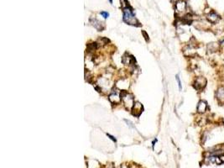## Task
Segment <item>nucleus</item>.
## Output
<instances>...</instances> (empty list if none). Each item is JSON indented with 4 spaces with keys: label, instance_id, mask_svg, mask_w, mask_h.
Returning a JSON list of instances; mask_svg holds the SVG:
<instances>
[{
    "label": "nucleus",
    "instance_id": "20e7f679",
    "mask_svg": "<svg viewBox=\"0 0 224 168\" xmlns=\"http://www.w3.org/2000/svg\"><path fill=\"white\" fill-rule=\"evenodd\" d=\"M207 85V79L204 77H197L194 81V87L197 90H202Z\"/></svg>",
    "mask_w": 224,
    "mask_h": 168
},
{
    "label": "nucleus",
    "instance_id": "f257e3e1",
    "mask_svg": "<svg viewBox=\"0 0 224 168\" xmlns=\"http://www.w3.org/2000/svg\"><path fill=\"white\" fill-rule=\"evenodd\" d=\"M123 21L130 25H138V21L129 7L123 8Z\"/></svg>",
    "mask_w": 224,
    "mask_h": 168
},
{
    "label": "nucleus",
    "instance_id": "2eb2a0df",
    "mask_svg": "<svg viewBox=\"0 0 224 168\" xmlns=\"http://www.w3.org/2000/svg\"><path fill=\"white\" fill-rule=\"evenodd\" d=\"M124 121H125L126 123L128 124V125H129V127H130V128H132V129H134V125H133V123H132V122H130L129 120H127V119H125Z\"/></svg>",
    "mask_w": 224,
    "mask_h": 168
},
{
    "label": "nucleus",
    "instance_id": "9d476101",
    "mask_svg": "<svg viewBox=\"0 0 224 168\" xmlns=\"http://www.w3.org/2000/svg\"><path fill=\"white\" fill-rule=\"evenodd\" d=\"M221 49V46L216 42H212L207 45V51L210 53H215Z\"/></svg>",
    "mask_w": 224,
    "mask_h": 168
},
{
    "label": "nucleus",
    "instance_id": "ddd939ff",
    "mask_svg": "<svg viewBox=\"0 0 224 168\" xmlns=\"http://www.w3.org/2000/svg\"><path fill=\"white\" fill-rule=\"evenodd\" d=\"M176 79L177 83H178L179 89H180V91H181V89H182V86H181V79H180V77H179L178 75H176Z\"/></svg>",
    "mask_w": 224,
    "mask_h": 168
},
{
    "label": "nucleus",
    "instance_id": "7ed1b4c3",
    "mask_svg": "<svg viewBox=\"0 0 224 168\" xmlns=\"http://www.w3.org/2000/svg\"><path fill=\"white\" fill-rule=\"evenodd\" d=\"M121 91L119 89H114L111 92L110 95H109V100L111 103H113L114 104L119 103L121 100H122V95H121Z\"/></svg>",
    "mask_w": 224,
    "mask_h": 168
},
{
    "label": "nucleus",
    "instance_id": "39448f33",
    "mask_svg": "<svg viewBox=\"0 0 224 168\" xmlns=\"http://www.w3.org/2000/svg\"><path fill=\"white\" fill-rule=\"evenodd\" d=\"M176 11L177 14H184L186 11V8H187V4L185 3V1L183 0H179L178 2L176 3Z\"/></svg>",
    "mask_w": 224,
    "mask_h": 168
},
{
    "label": "nucleus",
    "instance_id": "6e6552de",
    "mask_svg": "<svg viewBox=\"0 0 224 168\" xmlns=\"http://www.w3.org/2000/svg\"><path fill=\"white\" fill-rule=\"evenodd\" d=\"M207 19L208 20L209 22L211 24H216L219 22V20H220V16L218 15L215 12H211V13H209L208 14H207Z\"/></svg>",
    "mask_w": 224,
    "mask_h": 168
},
{
    "label": "nucleus",
    "instance_id": "4468645a",
    "mask_svg": "<svg viewBox=\"0 0 224 168\" xmlns=\"http://www.w3.org/2000/svg\"><path fill=\"white\" fill-rule=\"evenodd\" d=\"M101 15L104 18V19H107V18H108V16H109V14L107 13V12H104L102 11L101 12Z\"/></svg>",
    "mask_w": 224,
    "mask_h": 168
},
{
    "label": "nucleus",
    "instance_id": "f03ea898",
    "mask_svg": "<svg viewBox=\"0 0 224 168\" xmlns=\"http://www.w3.org/2000/svg\"><path fill=\"white\" fill-rule=\"evenodd\" d=\"M122 95V101L123 104L128 109H132L133 106L134 105V98L132 94H129L127 91H121Z\"/></svg>",
    "mask_w": 224,
    "mask_h": 168
},
{
    "label": "nucleus",
    "instance_id": "9b49d317",
    "mask_svg": "<svg viewBox=\"0 0 224 168\" xmlns=\"http://www.w3.org/2000/svg\"><path fill=\"white\" fill-rule=\"evenodd\" d=\"M91 22L92 24V25L94 26L97 30H102L104 27H105V25H104V24L101 22L100 20H96V19H92L91 20Z\"/></svg>",
    "mask_w": 224,
    "mask_h": 168
},
{
    "label": "nucleus",
    "instance_id": "1a4fd4ad",
    "mask_svg": "<svg viewBox=\"0 0 224 168\" xmlns=\"http://www.w3.org/2000/svg\"><path fill=\"white\" fill-rule=\"evenodd\" d=\"M207 109V103L206 102L201 100V101L198 103L197 107V113H201V114H203V113H206Z\"/></svg>",
    "mask_w": 224,
    "mask_h": 168
},
{
    "label": "nucleus",
    "instance_id": "423d86ee",
    "mask_svg": "<svg viewBox=\"0 0 224 168\" xmlns=\"http://www.w3.org/2000/svg\"><path fill=\"white\" fill-rule=\"evenodd\" d=\"M216 98L221 104H224V86L218 87L216 91Z\"/></svg>",
    "mask_w": 224,
    "mask_h": 168
},
{
    "label": "nucleus",
    "instance_id": "dca6fc26",
    "mask_svg": "<svg viewBox=\"0 0 224 168\" xmlns=\"http://www.w3.org/2000/svg\"><path fill=\"white\" fill-rule=\"evenodd\" d=\"M107 136H108V137H110V139H111V140H112V141H116V139H115V138H114V136H112V135H110L109 134H107Z\"/></svg>",
    "mask_w": 224,
    "mask_h": 168
},
{
    "label": "nucleus",
    "instance_id": "f8f14e48",
    "mask_svg": "<svg viewBox=\"0 0 224 168\" xmlns=\"http://www.w3.org/2000/svg\"><path fill=\"white\" fill-rule=\"evenodd\" d=\"M207 160H208L210 163H212V164L219 165L222 163L220 157H217V156H212V155H210V157H207Z\"/></svg>",
    "mask_w": 224,
    "mask_h": 168
},
{
    "label": "nucleus",
    "instance_id": "a211bd4d",
    "mask_svg": "<svg viewBox=\"0 0 224 168\" xmlns=\"http://www.w3.org/2000/svg\"><path fill=\"white\" fill-rule=\"evenodd\" d=\"M173 1H176V2H178L179 0H173Z\"/></svg>",
    "mask_w": 224,
    "mask_h": 168
},
{
    "label": "nucleus",
    "instance_id": "0eeeda50",
    "mask_svg": "<svg viewBox=\"0 0 224 168\" xmlns=\"http://www.w3.org/2000/svg\"><path fill=\"white\" fill-rule=\"evenodd\" d=\"M143 105H142L140 103H138V102H136L135 103H134V105L133 106V108H132V113H133V115L134 116H136V117H138L140 114L143 112Z\"/></svg>",
    "mask_w": 224,
    "mask_h": 168
},
{
    "label": "nucleus",
    "instance_id": "f3484780",
    "mask_svg": "<svg viewBox=\"0 0 224 168\" xmlns=\"http://www.w3.org/2000/svg\"><path fill=\"white\" fill-rule=\"evenodd\" d=\"M220 46H221V49L224 51V40L222 41V44H220Z\"/></svg>",
    "mask_w": 224,
    "mask_h": 168
}]
</instances>
